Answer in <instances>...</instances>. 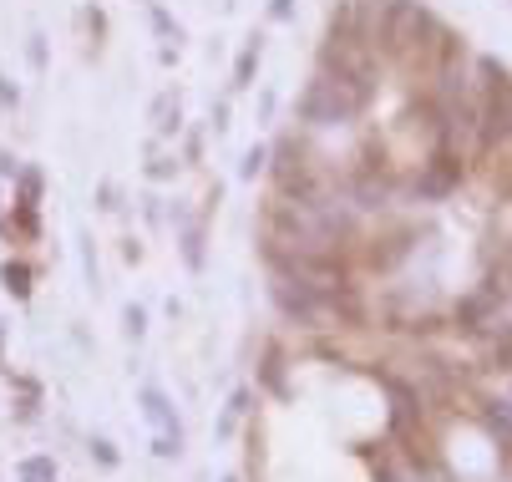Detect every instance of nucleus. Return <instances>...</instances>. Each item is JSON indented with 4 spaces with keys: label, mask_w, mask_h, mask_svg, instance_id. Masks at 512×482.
Returning <instances> with one entry per match:
<instances>
[{
    "label": "nucleus",
    "mask_w": 512,
    "mask_h": 482,
    "mask_svg": "<svg viewBox=\"0 0 512 482\" xmlns=\"http://www.w3.org/2000/svg\"><path fill=\"white\" fill-rule=\"evenodd\" d=\"M507 143H512V132H507Z\"/></svg>",
    "instance_id": "0eeeda50"
},
{
    "label": "nucleus",
    "mask_w": 512,
    "mask_h": 482,
    "mask_svg": "<svg viewBox=\"0 0 512 482\" xmlns=\"http://www.w3.org/2000/svg\"><path fill=\"white\" fill-rule=\"evenodd\" d=\"M21 477L26 482H56V467L46 457H31V462H21Z\"/></svg>",
    "instance_id": "20e7f679"
},
{
    "label": "nucleus",
    "mask_w": 512,
    "mask_h": 482,
    "mask_svg": "<svg viewBox=\"0 0 512 482\" xmlns=\"http://www.w3.org/2000/svg\"><path fill=\"white\" fill-rule=\"evenodd\" d=\"M462 153H447V148H436L431 153V163L421 168V178H416V193L421 198H447L457 183H462Z\"/></svg>",
    "instance_id": "f03ea898"
},
{
    "label": "nucleus",
    "mask_w": 512,
    "mask_h": 482,
    "mask_svg": "<svg viewBox=\"0 0 512 482\" xmlns=\"http://www.w3.org/2000/svg\"><path fill=\"white\" fill-rule=\"evenodd\" d=\"M0 280H6V290H11L16 300L31 295V269H26V264H6V269H0Z\"/></svg>",
    "instance_id": "7ed1b4c3"
},
{
    "label": "nucleus",
    "mask_w": 512,
    "mask_h": 482,
    "mask_svg": "<svg viewBox=\"0 0 512 482\" xmlns=\"http://www.w3.org/2000/svg\"><path fill=\"white\" fill-rule=\"evenodd\" d=\"M365 102H371V92H365V87H355V82H345V77H335V72H320V77L305 87V97H300V117L315 122V127H335V122L360 117Z\"/></svg>",
    "instance_id": "f257e3e1"
},
{
    "label": "nucleus",
    "mask_w": 512,
    "mask_h": 482,
    "mask_svg": "<svg viewBox=\"0 0 512 482\" xmlns=\"http://www.w3.org/2000/svg\"><path fill=\"white\" fill-rule=\"evenodd\" d=\"M92 457H102V462H107V467H112V462H117V452H112V442H92Z\"/></svg>",
    "instance_id": "423d86ee"
},
{
    "label": "nucleus",
    "mask_w": 512,
    "mask_h": 482,
    "mask_svg": "<svg viewBox=\"0 0 512 482\" xmlns=\"http://www.w3.org/2000/svg\"><path fill=\"white\" fill-rule=\"evenodd\" d=\"M148 417H153L158 427H168V432H178V427H173V417H168V401H163L158 391H148Z\"/></svg>",
    "instance_id": "39448f33"
}]
</instances>
